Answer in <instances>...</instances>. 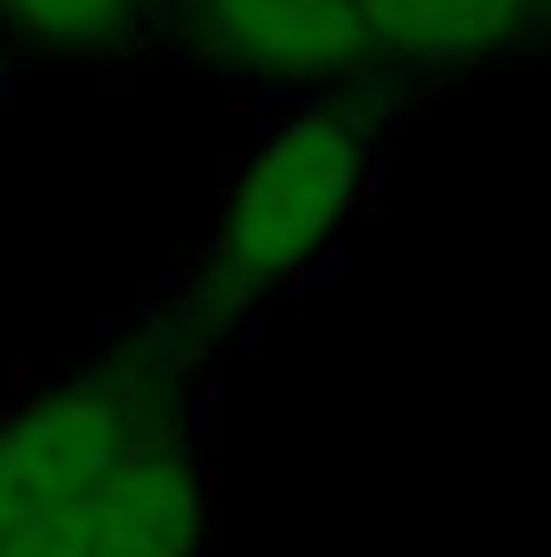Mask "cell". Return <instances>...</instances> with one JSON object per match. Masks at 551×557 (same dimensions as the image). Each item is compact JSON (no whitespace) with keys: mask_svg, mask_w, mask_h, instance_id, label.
Here are the masks:
<instances>
[{"mask_svg":"<svg viewBox=\"0 0 551 557\" xmlns=\"http://www.w3.org/2000/svg\"><path fill=\"white\" fill-rule=\"evenodd\" d=\"M546 0H364L377 65L461 72L532 33Z\"/></svg>","mask_w":551,"mask_h":557,"instance_id":"obj_5","label":"cell"},{"mask_svg":"<svg viewBox=\"0 0 551 557\" xmlns=\"http://www.w3.org/2000/svg\"><path fill=\"white\" fill-rule=\"evenodd\" d=\"M208 512L215 493L195 421H169L98 486V499L78 519V545L85 557H201Z\"/></svg>","mask_w":551,"mask_h":557,"instance_id":"obj_4","label":"cell"},{"mask_svg":"<svg viewBox=\"0 0 551 557\" xmlns=\"http://www.w3.org/2000/svg\"><path fill=\"white\" fill-rule=\"evenodd\" d=\"M0 78H7V52H0Z\"/></svg>","mask_w":551,"mask_h":557,"instance_id":"obj_7","label":"cell"},{"mask_svg":"<svg viewBox=\"0 0 551 557\" xmlns=\"http://www.w3.org/2000/svg\"><path fill=\"white\" fill-rule=\"evenodd\" d=\"M377 182V124L351 98H311L285 111L228 182L215 234L188 267L169 318L208 350L221 331L247 324L267 298L292 292L338 234L357 221Z\"/></svg>","mask_w":551,"mask_h":557,"instance_id":"obj_1","label":"cell"},{"mask_svg":"<svg viewBox=\"0 0 551 557\" xmlns=\"http://www.w3.org/2000/svg\"><path fill=\"white\" fill-rule=\"evenodd\" d=\"M169 39V0H0V46L118 65Z\"/></svg>","mask_w":551,"mask_h":557,"instance_id":"obj_6","label":"cell"},{"mask_svg":"<svg viewBox=\"0 0 551 557\" xmlns=\"http://www.w3.org/2000/svg\"><path fill=\"white\" fill-rule=\"evenodd\" d=\"M201 344L162 311H143L85 370L0 403V552L65 532L98 486L169 421H195Z\"/></svg>","mask_w":551,"mask_h":557,"instance_id":"obj_2","label":"cell"},{"mask_svg":"<svg viewBox=\"0 0 551 557\" xmlns=\"http://www.w3.org/2000/svg\"><path fill=\"white\" fill-rule=\"evenodd\" d=\"M169 39L254 85H344L377 72L364 0H169Z\"/></svg>","mask_w":551,"mask_h":557,"instance_id":"obj_3","label":"cell"}]
</instances>
